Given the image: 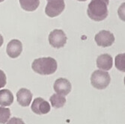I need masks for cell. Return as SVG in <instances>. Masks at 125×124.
<instances>
[{"label":"cell","instance_id":"21","mask_svg":"<svg viewBox=\"0 0 125 124\" xmlns=\"http://www.w3.org/2000/svg\"><path fill=\"white\" fill-rule=\"evenodd\" d=\"M3 1H5V0H0V2H2Z\"/></svg>","mask_w":125,"mask_h":124},{"label":"cell","instance_id":"9","mask_svg":"<svg viewBox=\"0 0 125 124\" xmlns=\"http://www.w3.org/2000/svg\"><path fill=\"white\" fill-rule=\"evenodd\" d=\"M7 54L12 58H16L21 54L22 51V45L19 40H10L7 46Z\"/></svg>","mask_w":125,"mask_h":124},{"label":"cell","instance_id":"17","mask_svg":"<svg viewBox=\"0 0 125 124\" xmlns=\"http://www.w3.org/2000/svg\"><path fill=\"white\" fill-rule=\"evenodd\" d=\"M6 82H7V78H6L5 73L2 70H0V88L5 86Z\"/></svg>","mask_w":125,"mask_h":124},{"label":"cell","instance_id":"14","mask_svg":"<svg viewBox=\"0 0 125 124\" xmlns=\"http://www.w3.org/2000/svg\"><path fill=\"white\" fill-rule=\"evenodd\" d=\"M50 100L52 104V106L55 108H62L66 103V99L64 98V96L57 94L52 95L50 98Z\"/></svg>","mask_w":125,"mask_h":124},{"label":"cell","instance_id":"20","mask_svg":"<svg viewBox=\"0 0 125 124\" xmlns=\"http://www.w3.org/2000/svg\"><path fill=\"white\" fill-rule=\"evenodd\" d=\"M77 1H79V2H85L86 0H77Z\"/></svg>","mask_w":125,"mask_h":124},{"label":"cell","instance_id":"6","mask_svg":"<svg viewBox=\"0 0 125 124\" xmlns=\"http://www.w3.org/2000/svg\"><path fill=\"white\" fill-rule=\"evenodd\" d=\"M94 40L99 47H109L114 43L115 36L109 31L102 30L95 35Z\"/></svg>","mask_w":125,"mask_h":124},{"label":"cell","instance_id":"12","mask_svg":"<svg viewBox=\"0 0 125 124\" xmlns=\"http://www.w3.org/2000/svg\"><path fill=\"white\" fill-rule=\"evenodd\" d=\"M14 102V95L8 89L0 90V105L9 106Z\"/></svg>","mask_w":125,"mask_h":124},{"label":"cell","instance_id":"2","mask_svg":"<svg viewBox=\"0 0 125 124\" xmlns=\"http://www.w3.org/2000/svg\"><path fill=\"white\" fill-rule=\"evenodd\" d=\"M31 68L35 73L41 75H51L57 70V62L51 57L40 58L34 60Z\"/></svg>","mask_w":125,"mask_h":124},{"label":"cell","instance_id":"15","mask_svg":"<svg viewBox=\"0 0 125 124\" xmlns=\"http://www.w3.org/2000/svg\"><path fill=\"white\" fill-rule=\"evenodd\" d=\"M125 54H119L115 57V67L120 71L125 72Z\"/></svg>","mask_w":125,"mask_h":124},{"label":"cell","instance_id":"3","mask_svg":"<svg viewBox=\"0 0 125 124\" xmlns=\"http://www.w3.org/2000/svg\"><path fill=\"white\" fill-rule=\"evenodd\" d=\"M111 81L109 74L106 71L95 70L91 76V83L92 86L98 90L106 88Z\"/></svg>","mask_w":125,"mask_h":124},{"label":"cell","instance_id":"16","mask_svg":"<svg viewBox=\"0 0 125 124\" xmlns=\"http://www.w3.org/2000/svg\"><path fill=\"white\" fill-rule=\"evenodd\" d=\"M10 116V109L4 107H0V123L5 124L6 123Z\"/></svg>","mask_w":125,"mask_h":124},{"label":"cell","instance_id":"5","mask_svg":"<svg viewBox=\"0 0 125 124\" xmlns=\"http://www.w3.org/2000/svg\"><path fill=\"white\" fill-rule=\"evenodd\" d=\"M65 4L64 0H54V1L48 2L45 13L50 17H55L60 15L64 10Z\"/></svg>","mask_w":125,"mask_h":124},{"label":"cell","instance_id":"19","mask_svg":"<svg viewBox=\"0 0 125 124\" xmlns=\"http://www.w3.org/2000/svg\"><path fill=\"white\" fill-rule=\"evenodd\" d=\"M3 42H4V40H3V38L2 36L0 35V47H1L2 46V44H3Z\"/></svg>","mask_w":125,"mask_h":124},{"label":"cell","instance_id":"11","mask_svg":"<svg viewBox=\"0 0 125 124\" xmlns=\"http://www.w3.org/2000/svg\"><path fill=\"white\" fill-rule=\"evenodd\" d=\"M112 58L109 54H103L97 58V66L99 69L105 71L111 70L112 67Z\"/></svg>","mask_w":125,"mask_h":124},{"label":"cell","instance_id":"7","mask_svg":"<svg viewBox=\"0 0 125 124\" xmlns=\"http://www.w3.org/2000/svg\"><path fill=\"white\" fill-rule=\"evenodd\" d=\"M31 108L35 114L43 115L49 113L51 108L48 102H47L46 100H44L41 97H38L34 99Z\"/></svg>","mask_w":125,"mask_h":124},{"label":"cell","instance_id":"18","mask_svg":"<svg viewBox=\"0 0 125 124\" xmlns=\"http://www.w3.org/2000/svg\"><path fill=\"white\" fill-rule=\"evenodd\" d=\"M7 124H25L22 119L17 117H12L7 122Z\"/></svg>","mask_w":125,"mask_h":124},{"label":"cell","instance_id":"4","mask_svg":"<svg viewBox=\"0 0 125 124\" xmlns=\"http://www.w3.org/2000/svg\"><path fill=\"white\" fill-rule=\"evenodd\" d=\"M49 43L54 48L59 49L64 47L67 42L65 33L61 29H55L49 35Z\"/></svg>","mask_w":125,"mask_h":124},{"label":"cell","instance_id":"1","mask_svg":"<svg viewBox=\"0 0 125 124\" xmlns=\"http://www.w3.org/2000/svg\"><path fill=\"white\" fill-rule=\"evenodd\" d=\"M109 3V0H92L87 10L88 17L97 22L105 19L109 13L107 8Z\"/></svg>","mask_w":125,"mask_h":124},{"label":"cell","instance_id":"22","mask_svg":"<svg viewBox=\"0 0 125 124\" xmlns=\"http://www.w3.org/2000/svg\"><path fill=\"white\" fill-rule=\"evenodd\" d=\"M48 2H50V1H54V0H47Z\"/></svg>","mask_w":125,"mask_h":124},{"label":"cell","instance_id":"8","mask_svg":"<svg viewBox=\"0 0 125 124\" xmlns=\"http://www.w3.org/2000/svg\"><path fill=\"white\" fill-rule=\"evenodd\" d=\"M54 90L57 94L61 96H67L71 91V84L66 78H59L54 83Z\"/></svg>","mask_w":125,"mask_h":124},{"label":"cell","instance_id":"10","mask_svg":"<svg viewBox=\"0 0 125 124\" xmlns=\"http://www.w3.org/2000/svg\"><path fill=\"white\" fill-rule=\"evenodd\" d=\"M17 99L18 103L22 107H27L31 103L32 94L26 88H21L17 93Z\"/></svg>","mask_w":125,"mask_h":124},{"label":"cell","instance_id":"13","mask_svg":"<svg viewBox=\"0 0 125 124\" xmlns=\"http://www.w3.org/2000/svg\"><path fill=\"white\" fill-rule=\"evenodd\" d=\"M20 4L23 10L26 11H34L38 8L40 0H20Z\"/></svg>","mask_w":125,"mask_h":124}]
</instances>
